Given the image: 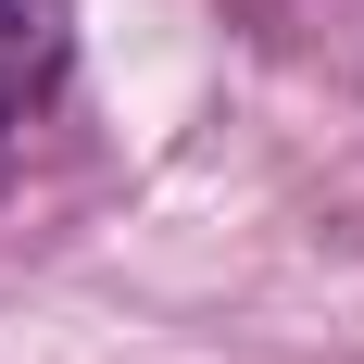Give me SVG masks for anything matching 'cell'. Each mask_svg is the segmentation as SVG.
<instances>
[{"label": "cell", "instance_id": "1", "mask_svg": "<svg viewBox=\"0 0 364 364\" xmlns=\"http://www.w3.org/2000/svg\"><path fill=\"white\" fill-rule=\"evenodd\" d=\"M50 75V38H38L26 0H0V113H26V88Z\"/></svg>", "mask_w": 364, "mask_h": 364}]
</instances>
